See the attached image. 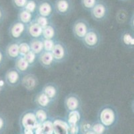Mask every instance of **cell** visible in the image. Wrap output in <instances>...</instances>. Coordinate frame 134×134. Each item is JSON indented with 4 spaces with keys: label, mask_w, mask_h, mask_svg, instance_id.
<instances>
[{
    "label": "cell",
    "mask_w": 134,
    "mask_h": 134,
    "mask_svg": "<svg viewBox=\"0 0 134 134\" xmlns=\"http://www.w3.org/2000/svg\"><path fill=\"white\" fill-rule=\"evenodd\" d=\"M41 134H45V133H41Z\"/></svg>",
    "instance_id": "45"
},
{
    "label": "cell",
    "mask_w": 134,
    "mask_h": 134,
    "mask_svg": "<svg viewBox=\"0 0 134 134\" xmlns=\"http://www.w3.org/2000/svg\"><path fill=\"white\" fill-rule=\"evenodd\" d=\"M97 120L103 124L108 130L113 129L119 123V111L114 105H103L98 110Z\"/></svg>",
    "instance_id": "1"
},
{
    "label": "cell",
    "mask_w": 134,
    "mask_h": 134,
    "mask_svg": "<svg viewBox=\"0 0 134 134\" xmlns=\"http://www.w3.org/2000/svg\"><path fill=\"white\" fill-rule=\"evenodd\" d=\"M34 20L35 21L38 25H40L42 28L47 26V25H49V24H50L51 22H53L52 19H50V18L41 16H39V15H36V16H35Z\"/></svg>",
    "instance_id": "30"
},
{
    "label": "cell",
    "mask_w": 134,
    "mask_h": 134,
    "mask_svg": "<svg viewBox=\"0 0 134 134\" xmlns=\"http://www.w3.org/2000/svg\"><path fill=\"white\" fill-rule=\"evenodd\" d=\"M56 64H62L66 62L69 58V50L65 42L57 40L52 51Z\"/></svg>",
    "instance_id": "4"
},
{
    "label": "cell",
    "mask_w": 134,
    "mask_h": 134,
    "mask_svg": "<svg viewBox=\"0 0 134 134\" xmlns=\"http://www.w3.org/2000/svg\"><path fill=\"white\" fill-rule=\"evenodd\" d=\"M28 42H29L31 51H32L33 52H34L37 55L41 54L44 50V49H43V38H42L30 39Z\"/></svg>",
    "instance_id": "24"
},
{
    "label": "cell",
    "mask_w": 134,
    "mask_h": 134,
    "mask_svg": "<svg viewBox=\"0 0 134 134\" xmlns=\"http://www.w3.org/2000/svg\"><path fill=\"white\" fill-rule=\"evenodd\" d=\"M119 40L123 47L129 50H134V33L130 29H124L120 34Z\"/></svg>",
    "instance_id": "14"
},
{
    "label": "cell",
    "mask_w": 134,
    "mask_h": 134,
    "mask_svg": "<svg viewBox=\"0 0 134 134\" xmlns=\"http://www.w3.org/2000/svg\"><path fill=\"white\" fill-rule=\"evenodd\" d=\"M21 75L30 72L32 67L29 64L24 56H20L14 61V66H13Z\"/></svg>",
    "instance_id": "18"
},
{
    "label": "cell",
    "mask_w": 134,
    "mask_h": 134,
    "mask_svg": "<svg viewBox=\"0 0 134 134\" xmlns=\"http://www.w3.org/2000/svg\"><path fill=\"white\" fill-rule=\"evenodd\" d=\"M41 127L42 131L45 134H53V120L51 117L43 123H41Z\"/></svg>",
    "instance_id": "27"
},
{
    "label": "cell",
    "mask_w": 134,
    "mask_h": 134,
    "mask_svg": "<svg viewBox=\"0 0 134 134\" xmlns=\"http://www.w3.org/2000/svg\"><path fill=\"white\" fill-rule=\"evenodd\" d=\"M99 0H81V5L83 9L90 12Z\"/></svg>",
    "instance_id": "32"
},
{
    "label": "cell",
    "mask_w": 134,
    "mask_h": 134,
    "mask_svg": "<svg viewBox=\"0 0 134 134\" xmlns=\"http://www.w3.org/2000/svg\"><path fill=\"white\" fill-rule=\"evenodd\" d=\"M81 134H96V133H95L93 132V131H92L91 130H87V131H84V132L82 133Z\"/></svg>",
    "instance_id": "43"
},
{
    "label": "cell",
    "mask_w": 134,
    "mask_h": 134,
    "mask_svg": "<svg viewBox=\"0 0 134 134\" xmlns=\"http://www.w3.org/2000/svg\"><path fill=\"white\" fill-rule=\"evenodd\" d=\"M128 24L130 26V29L131 31H134V13L133 12L131 13V16H130V19L128 20Z\"/></svg>",
    "instance_id": "39"
},
{
    "label": "cell",
    "mask_w": 134,
    "mask_h": 134,
    "mask_svg": "<svg viewBox=\"0 0 134 134\" xmlns=\"http://www.w3.org/2000/svg\"><path fill=\"white\" fill-rule=\"evenodd\" d=\"M24 58H25V60L27 61V62L29 63V64H30L32 68L34 66H36V64L37 63V58H38V55H37L36 54L33 52L32 51H30V52H28L26 55L24 56Z\"/></svg>",
    "instance_id": "33"
},
{
    "label": "cell",
    "mask_w": 134,
    "mask_h": 134,
    "mask_svg": "<svg viewBox=\"0 0 134 134\" xmlns=\"http://www.w3.org/2000/svg\"><path fill=\"white\" fill-rule=\"evenodd\" d=\"M127 12L124 9H120L116 13V21L119 24H124L127 22Z\"/></svg>",
    "instance_id": "31"
},
{
    "label": "cell",
    "mask_w": 134,
    "mask_h": 134,
    "mask_svg": "<svg viewBox=\"0 0 134 134\" xmlns=\"http://www.w3.org/2000/svg\"><path fill=\"white\" fill-rule=\"evenodd\" d=\"M37 62L42 66V68L45 69H51L57 64L53 58L52 52L45 51L43 50L41 54L38 55L37 58Z\"/></svg>",
    "instance_id": "13"
},
{
    "label": "cell",
    "mask_w": 134,
    "mask_h": 134,
    "mask_svg": "<svg viewBox=\"0 0 134 134\" xmlns=\"http://www.w3.org/2000/svg\"><path fill=\"white\" fill-rule=\"evenodd\" d=\"M53 134H69L68 124L65 120L55 119L53 120Z\"/></svg>",
    "instance_id": "22"
},
{
    "label": "cell",
    "mask_w": 134,
    "mask_h": 134,
    "mask_svg": "<svg viewBox=\"0 0 134 134\" xmlns=\"http://www.w3.org/2000/svg\"><path fill=\"white\" fill-rule=\"evenodd\" d=\"M42 38L49 39V40H58V28L53 22L47 26L42 28Z\"/></svg>",
    "instance_id": "20"
},
{
    "label": "cell",
    "mask_w": 134,
    "mask_h": 134,
    "mask_svg": "<svg viewBox=\"0 0 134 134\" xmlns=\"http://www.w3.org/2000/svg\"><path fill=\"white\" fill-rule=\"evenodd\" d=\"M28 0H12V6L17 10H21L25 7Z\"/></svg>",
    "instance_id": "36"
},
{
    "label": "cell",
    "mask_w": 134,
    "mask_h": 134,
    "mask_svg": "<svg viewBox=\"0 0 134 134\" xmlns=\"http://www.w3.org/2000/svg\"><path fill=\"white\" fill-rule=\"evenodd\" d=\"M34 101L35 105L37 107L44 108V109H49L52 105L54 104L55 102L47 97L44 93L40 91L35 95L34 99Z\"/></svg>",
    "instance_id": "17"
},
{
    "label": "cell",
    "mask_w": 134,
    "mask_h": 134,
    "mask_svg": "<svg viewBox=\"0 0 134 134\" xmlns=\"http://www.w3.org/2000/svg\"><path fill=\"white\" fill-rule=\"evenodd\" d=\"M55 13L61 16H68L74 9L72 0H55L53 2Z\"/></svg>",
    "instance_id": "9"
},
{
    "label": "cell",
    "mask_w": 134,
    "mask_h": 134,
    "mask_svg": "<svg viewBox=\"0 0 134 134\" xmlns=\"http://www.w3.org/2000/svg\"><path fill=\"white\" fill-rule=\"evenodd\" d=\"M91 28L88 21L85 18H78L73 23L71 31L77 40L81 41Z\"/></svg>",
    "instance_id": "7"
},
{
    "label": "cell",
    "mask_w": 134,
    "mask_h": 134,
    "mask_svg": "<svg viewBox=\"0 0 134 134\" xmlns=\"http://www.w3.org/2000/svg\"><path fill=\"white\" fill-rule=\"evenodd\" d=\"M20 85L27 91H33L39 85V79L35 74L28 72L22 76Z\"/></svg>",
    "instance_id": "12"
},
{
    "label": "cell",
    "mask_w": 134,
    "mask_h": 134,
    "mask_svg": "<svg viewBox=\"0 0 134 134\" xmlns=\"http://www.w3.org/2000/svg\"><path fill=\"white\" fill-rule=\"evenodd\" d=\"M81 42L87 48L94 50L99 47L102 44L103 42V36L98 29L91 26L89 31Z\"/></svg>",
    "instance_id": "2"
},
{
    "label": "cell",
    "mask_w": 134,
    "mask_h": 134,
    "mask_svg": "<svg viewBox=\"0 0 134 134\" xmlns=\"http://www.w3.org/2000/svg\"><path fill=\"white\" fill-rule=\"evenodd\" d=\"M55 40H49V39L43 38V49L45 51L52 52L53 48V46L55 43Z\"/></svg>",
    "instance_id": "35"
},
{
    "label": "cell",
    "mask_w": 134,
    "mask_h": 134,
    "mask_svg": "<svg viewBox=\"0 0 134 134\" xmlns=\"http://www.w3.org/2000/svg\"><path fill=\"white\" fill-rule=\"evenodd\" d=\"M19 50L20 56H24L28 52H30L31 50H30L29 42L26 41L25 39L19 40Z\"/></svg>",
    "instance_id": "28"
},
{
    "label": "cell",
    "mask_w": 134,
    "mask_h": 134,
    "mask_svg": "<svg viewBox=\"0 0 134 134\" xmlns=\"http://www.w3.org/2000/svg\"><path fill=\"white\" fill-rule=\"evenodd\" d=\"M68 133L69 134H80V124L68 125Z\"/></svg>",
    "instance_id": "37"
},
{
    "label": "cell",
    "mask_w": 134,
    "mask_h": 134,
    "mask_svg": "<svg viewBox=\"0 0 134 134\" xmlns=\"http://www.w3.org/2000/svg\"><path fill=\"white\" fill-rule=\"evenodd\" d=\"M55 14L54 6L52 0L38 1L36 15L52 19Z\"/></svg>",
    "instance_id": "10"
},
{
    "label": "cell",
    "mask_w": 134,
    "mask_h": 134,
    "mask_svg": "<svg viewBox=\"0 0 134 134\" xmlns=\"http://www.w3.org/2000/svg\"><path fill=\"white\" fill-rule=\"evenodd\" d=\"M20 133L22 134H35L34 130H22Z\"/></svg>",
    "instance_id": "42"
},
{
    "label": "cell",
    "mask_w": 134,
    "mask_h": 134,
    "mask_svg": "<svg viewBox=\"0 0 134 134\" xmlns=\"http://www.w3.org/2000/svg\"><path fill=\"white\" fill-rule=\"evenodd\" d=\"M34 112L36 117L37 123L39 124L43 123V122H45L48 119L50 118L49 109H47L36 107L35 109H34Z\"/></svg>",
    "instance_id": "23"
},
{
    "label": "cell",
    "mask_w": 134,
    "mask_h": 134,
    "mask_svg": "<svg viewBox=\"0 0 134 134\" xmlns=\"http://www.w3.org/2000/svg\"><path fill=\"white\" fill-rule=\"evenodd\" d=\"M38 1L39 0H28L24 9H25L30 13H32L34 16H36V12H37Z\"/></svg>",
    "instance_id": "29"
},
{
    "label": "cell",
    "mask_w": 134,
    "mask_h": 134,
    "mask_svg": "<svg viewBox=\"0 0 134 134\" xmlns=\"http://www.w3.org/2000/svg\"><path fill=\"white\" fill-rule=\"evenodd\" d=\"M7 58H6L4 50L0 47V68H2L6 63Z\"/></svg>",
    "instance_id": "38"
},
{
    "label": "cell",
    "mask_w": 134,
    "mask_h": 134,
    "mask_svg": "<svg viewBox=\"0 0 134 134\" xmlns=\"http://www.w3.org/2000/svg\"><path fill=\"white\" fill-rule=\"evenodd\" d=\"M8 127V120L5 115L0 113V134L3 133Z\"/></svg>",
    "instance_id": "34"
},
{
    "label": "cell",
    "mask_w": 134,
    "mask_h": 134,
    "mask_svg": "<svg viewBox=\"0 0 134 134\" xmlns=\"http://www.w3.org/2000/svg\"><path fill=\"white\" fill-rule=\"evenodd\" d=\"M90 13L93 21L96 22H103L109 18L110 8L105 1L99 0Z\"/></svg>",
    "instance_id": "3"
},
{
    "label": "cell",
    "mask_w": 134,
    "mask_h": 134,
    "mask_svg": "<svg viewBox=\"0 0 134 134\" xmlns=\"http://www.w3.org/2000/svg\"><path fill=\"white\" fill-rule=\"evenodd\" d=\"M65 121H66L68 125H79V124L81 123V121H83L81 110L67 112Z\"/></svg>",
    "instance_id": "21"
},
{
    "label": "cell",
    "mask_w": 134,
    "mask_h": 134,
    "mask_svg": "<svg viewBox=\"0 0 134 134\" xmlns=\"http://www.w3.org/2000/svg\"><path fill=\"white\" fill-rule=\"evenodd\" d=\"M119 1H121V2H127V1H130V0H119Z\"/></svg>",
    "instance_id": "44"
},
{
    "label": "cell",
    "mask_w": 134,
    "mask_h": 134,
    "mask_svg": "<svg viewBox=\"0 0 134 134\" xmlns=\"http://www.w3.org/2000/svg\"><path fill=\"white\" fill-rule=\"evenodd\" d=\"M82 101L77 93H70L65 96L63 105L66 112L82 110Z\"/></svg>",
    "instance_id": "8"
},
{
    "label": "cell",
    "mask_w": 134,
    "mask_h": 134,
    "mask_svg": "<svg viewBox=\"0 0 134 134\" xmlns=\"http://www.w3.org/2000/svg\"><path fill=\"white\" fill-rule=\"evenodd\" d=\"M34 109H28L21 113L19 119V125L21 130H35L38 125Z\"/></svg>",
    "instance_id": "6"
},
{
    "label": "cell",
    "mask_w": 134,
    "mask_h": 134,
    "mask_svg": "<svg viewBox=\"0 0 134 134\" xmlns=\"http://www.w3.org/2000/svg\"><path fill=\"white\" fill-rule=\"evenodd\" d=\"M42 28L33 20L27 26V36L30 39L42 38Z\"/></svg>",
    "instance_id": "19"
},
{
    "label": "cell",
    "mask_w": 134,
    "mask_h": 134,
    "mask_svg": "<svg viewBox=\"0 0 134 134\" xmlns=\"http://www.w3.org/2000/svg\"><path fill=\"white\" fill-rule=\"evenodd\" d=\"M0 38H1V36H0Z\"/></svg>",
    "instance_id": "47"
},
{
    "label": "cell",
    "mask_w": 134,
    "mask_h": 134,
    "mask_svg": "<svg viewBox=\"0 0 134 134\" xmlns=\"http://www.w3.org/2000/svg\"><path fill=\"white\" fill-rule=\"evenodd\" d=\"M6 18V13L5 9L2 6H0V24H2Z\"/></svg>",
    "instance_id": "40"
},
{
    "label": "cell",
    "mask_w": 134,
    "mask_h": 134,
    "mask_svg": "<svg viewBox=\"0 0 134 134\" xmlns=\"http://www.w3.org/2000/svg\"><path fill=\"white\" fill-rule=\"evenodd\" d=\"M7 59L14 61L20 56L19 50V40H12L5 46L4 50Z\"/></svg>",
    "instance_id": "15"
},
{
    "label": "cell",
    "mask_w": 134,
    "mask_h": 134,
    "mask_svg": "<svg viewBox=\"0 0 134 134\" xmlns=\"http://www.w3.org/2000/svg\"><path fill=\"white\" fill-rule=\"evenodd\" d=\"M34 17H35V16L33 15L32 13H30L29 12L25 10V9H22L18 11L17 19L27 26L34 20Z\"/></svg>",
    "instance_id": "25"
},
{
    "label": "cell",
    "mask_w": 134,
    "mask_h": 134,
    "mask_svg": "<svg viewBox=\"0 0 134 134\" xmlns=\"http://www.w3.org/2000/svg\"><path fill=\"white\" fill-rule=\"evenodd\" d=\"M19 134H22V133H19Z\"/></svg>",
    "instance_id": "46"
},
{
    "label": "cell",
    "mask_w": 134,
    "mask_h": 134,
    "mask_svg": "<svg viewBox=\"0 0 134 134\" xmlns=\"http://www.w3.org/2000/svg\"><path fill=\"white\" fill-rule=\"evenodd\" d=\"M21 78L22 75L14 67L9 68L3 76V78L7 86L12 88L18 87L21 84Z\"/></svg>",
    "instance_id": "11"
},
{
    "label": "cell",
    "mask_w": 134,
    "mask_h": 134,
    "mask_svg": "<svg viewBox=\"0 0 134 134\" xmlns=\"http://www.w3.org/2000/svg\"><path fill=\"white\" fill-rule=\"evenodd\" d=\"M91 130L96 134H108L109 130L99 121L91 123Z\"/></svg>",
    "instance_id": "26"
},
{
    "label": "cell",
    "mask_w": 134,
    "mask_h": 134,
    "mask_svg": "<svg viewBox=\"0 0 134 134\" xmlns=\"http://www.w3.org/2000/svg\"><path fill=\"white\" fill-rule=\"evenodd\" d=\"M8 34L12 40L25 39L27 36V25L18 19H15L13 21L8 27Z\"/></svg>",
    "instance_id": "5"
},
{
    "label": "cell",
    "mask_w": 134,
    "mask_h": 134,
    "mask_svg": "<svg viewBox=\"0 0 134 134\" xmlns=\"http://www.w3.org/2000/svg\"><path fill=\"white\" fill-rule=\"evenodd\" d=\"M41 91L44 93L49 99H52L53 102H55L57 101L60 93L59 86L53 82H49L45 84Z\"/></svg>",
    "instance_id": "16"
},
{
    "label": "cell",
    "mask_w": 134,
    "mask_h": 134,
    "mask_svg": "<svg viewBox=\"0 0 134 134\" xmlns=\"http://www.w3.org/2000/svg\"><path fill=\"white\" fill-rule=\"evenodd\" d=\"M7 86L3 77H0V94H2V92L5 90V87Z\"/></svg>",
    "instance_id": "41"
}]
</instances>
